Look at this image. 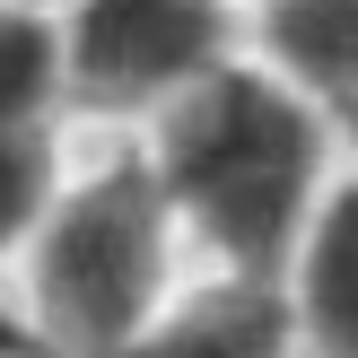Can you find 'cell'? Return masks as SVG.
Returning <instances> with one entry per match:
<instances>
[{
	"label": "cell",
	"instance_id": "6da1fadb",
	"mask_svg": "<svg viewBox=\"0 0 358 358\" xmlns=\"http://www.w3.org/2000/svg\"><path fill=\"white\" fill-rule=\"evenodd\" d=\"M332 140H341L332 105L306 96L289 70H271L254 44L201 70L175 105L140 122V149L184 219V245L210 271H262V280L289 271L332 184Z\"/></svg>",
	"mask_w": 358,
	"mask_h": 358
},
{
	"label": "cell",
	"instance_id": "7a4b0ae2",
	"mask_svg": "<svg viewBox=\"0 0 358 358\" xmlns=\"http://www.w3.org/2000/svg\"><path fill=\"white\" fill-rule=\"evenodd\" d=\"M175 289H184V219L149 149L122 140L70 166L17 254L27 341L44 358H122Z\"/></svg>",
	"mask_w": 358,
	"mask_h": 358
},
{
	"label": "cell",
	"instance_id": "3957f363",
	"mask_svg": "<svg viewBox=\"0 0 358 358\" xmlns=\"http://www.w3.org/2000/svg\"><path fill=\"white\" fill-rule=\"evenodd\" d=\"M62 52H70V122L140 131L201 70L245 52V9L236 0H70Z\"/></svg>",
	"mask_w": 358,
	"mask_h": 358
},
{
	"label": "cell",
	"instance_id": "277c9868",
	"mask_svg": "<svg viewBox=\"0 0 358 358\" xmlns=\"http://www.w3.org/2000/svg\"><path fill=\"white\" fill-rule=\"evenodd\" d=\"M122 358H306L289 315V280L262 271H201L149 315Z\"/></svg>",
	"mask_w": 358,
	"mask_h": 358
},
{
	"label": "cell",
	"instance_id": "5b68a950",
	"mask_svg": "<svg viewBox=\"0 0 358 358\" xmlns=\"http://www.w3.org/2000/svg\"><path fill=\"white\" fill-rule=\"evenodd\" d=\"M289 315L306 358H358V166L332 175L289 254Z\"/></svg>",
	"mask_w": 358,
	"mask_h": 358
},
{
	"label": "cell",
	"instance_id": "8992f818",
	"mask_svg": "<svg viewBox=\"0 0 358 358\" xmlns=\"http://www.w3.org/2000/svg\"><path fill=\"white\" fill-rule=\"evenodd\" d=\"M245 44L271 70H289L306 96H324L332 122L358 114V0H254Z\"/></svg>",
	"mask_w": 358,
	"mask_h": 358
},
{
	"label": "cell",
	"instance_id": "52a82bcc",
	"mask_svg": "<svg viewBox=\"0 0 358 358\" xmlns=\"http://www.w3.org/2000/svg\"><path fill=\"white\" fill-rule=\"evenodd\" d=\"M0 122H9V131H62V122H70L62 9L0 0Z\"/></svg>",
	"mask_w": 358,
	"mask_h": 358
},
{
	"label": "cell",
	"instance_id": "ba28073f",
	"mask_svg": "<svg viewBox=\"0 0 358 358\" xmlns=\"http://www.w3.org/2000/svg\"><path fill=\"white\" fill-rule=\"evenodd\" d=\"M62 175H70L62 131H9L0 122V271H17V254H27L35 219L52 210Z\"/></svg>",
	"mask_w": 358,
	"mask_h": 358
},
{
	"label": "cell",
	"instance_id": "9c48e42d",
	"mask_svg": "<svg viewBox=\"0 0 358 358\" xmlns=\"http://www.w3.org/2000/svg\"><path fill=\"white\" fill-rule=\"evenodd\" d=\"M341 140H350V149H358V114H341Z\"/></svg>",
	"mask_w": 358,
	"mask_h": 358
},
{
	"label": "cell",
	"instance_id": "30bf717a",
	"mask_svg": "<svg viewBox=\"0 0 358 358\" xmlns=\"http://www.w3.org/2000/svg\"><path fill=\"white\" fill-rule=\"evenodd\" d=\"M35 9H70V0H35Z\"/></svg>",
	"mask_w": 358,
	"mask_h": 358
},
{
	"label": "cell",
	"instance_id": "8fae6325",
	"mask_svg": "<svg viewBox=\"0 0 358 358\" xmlns=\"http://www.w3.org/2000/svg\"><path fill=\"white\" fill-rule=\"evenodd\" d=\"M236 9H254V0H236Z\"/></svg>",
	"mask_w": 358,
	"mask_h": 358
}]
</instances>
